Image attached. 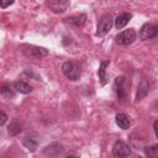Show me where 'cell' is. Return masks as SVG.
<instances>
[{"label":"cell","instance_id":"1","mask_svg":"<svg viewBox=\"0 0 158 158\" xmlns=\"http://www.w3.org/2000/svg\"><path fill=\"white\" fill-rule=\"evenodd\" d=\"M22 53L26 57H30V58H33V59H41V58H43L48 54V49H46L44 47L25 44V46H22Z\"/></svg>","mask_w":158,"mask_h":158},{"label":"cell","instance_id":"2","mask_svg":"<svg viewBox=\"0 0 158 158\" xmlns=\"http://www.w3.org/2000/svg\"><path fill=\"white\" fill-rule=\"evenodd\" d=\"M62 72H63V74L69 80H78L80 78V69L73 62H65V63H63Z\"/></svg>","mask_w":158,"mask_h":158},{"label":"cell","instance_id":"3","mask_svg":"<svg viewBox=\"0 0 158 158\" xmlns=\"http://www.w3.org/2000/svg\"><path fill=\"white\" fill-rule=\"evenodd\" d=\"M137 38V33L133 28H128V30H125L122 32H120L117 36H116V42L118 44H123V46H127V44H131L135 42V40Z\"/></svg>","mask_w":158,"mask_h":158},{"label":"cell","instance_id":"4","mask_svg":"<svg viewBox=\"0 0 158 158\" xmlns=\"http://www.w3.org/2000/svg\"><path fill=\"white\" fill-rule=\"evenodd\" d=\"M112 23H114L112 16H111V15H104V16L99 20L96 35H98V36H105V35L111 30Z\"/></svg>","mask_w":158,"mask_h":158},{"label":"cell","instance_id":"5","mask_svg":"<svg viewBox=\"0 0 158 158\" xmlns=\"http://www.w3.org/2000/svg\"><path fill=\"white\" fill-rule=\"evenodd\" d=\"M158 35V27L153 23H144L141 30H139V38L146 41V40H151V38H154L156 36Z\"/></svg>","mask_w":158,"mask_h":158},{"label":"cell","instance_id":"6","mask_svg":"<svg viewBox=\"0 0 158 158\" xmlns=\"http://www.w3.org/2000/svg\"><path fill=\"white\" fill-rule=\"evenodd\" d=\"M132 151H131V147L125 143L123 141H117L115 142L114 147H112V154L115 157H128L131 156Z\"/></svg>","mask_w":158,"mask_h":158},{"label":"cell","instance_id":"7","mask_svg":"<svg viewBox=\"0 0 158 158\" xmlns=\"http://www.w3.org/2000/svg\"><path fill=\"white\" fill-rule=\"evenodd\" d=\"M48 7L54 14H63L69 7V0H49Z\"/></svg>","mask_w":158,"mask_h":158},{"label":"cell","instance_id":"8","mask_svg":"<svg viewBox=\"0 0 158 158\" xmlns=\"http://www.w3.org/2000/svg\"><path fill=\"white\" fill-rule=\"evenodd\" d=\"M64 148L60 143H52L49 146H47L44 149H43V153L46 156H49V157H58V156H62Z\"/></svg>","mask_w":158,"mask_h":158},{"label":"cell","instance_id":"9","mask_svg":"<svg viewBox=\"0 0 158 158\" xmlns=\"http://www.w3.org/2000/svg\"><path fill=\"white\" fill-rule=\"evenodd\" d=\"M123 83H125L123 77H120V78L115 79V93H116L117 99H120V100L126 99V89L123 86Z\"/></svg>","mask_w":158,"mask_h":158},{"label":"cell","instance_id":"10","mask_svg":"<svg viewBox=\"0 0 158 158\" xmlns=\"http://www.w3.org/2000/svg\"><path fill=\"white\" fill-rule=\"evenodd\" d=\"M116 125H117L120 128H122V130L130 128V126H131L130 117H128L126 114H117V115H116Z\"/></svg>","mask_w":158,"mask_h":158},{"label":"cell","instance_id":"11","mask_svg":"<svg viewBox=\"0 0 158 158\" xmlns=\"http://www.w3.org/2000/svg\"><path fill=\"white\" fill-rule=\"evenodd\" d=\"M131 17H132V15H131V14H127V12L121 14V15H120V16H117V17H116V20H115V27H116L117 30L123 28V27L128 23V21L131 20Z\"/></svg>","mask_w":158,"mask_h":158},{"label":"cell","instance_id":"12","mask_svg":"<svg viewBox=\"0 0 158 158\" xmlns=\"http://www.w3.org/2000/svg\"><path fill=\"white\" fill-rule=\"evenodd\" d=\"M14 88H15L16 91H19V93H21V94H30V93L32 91V86H31L28 83L23 81V80H17V81H15V83H14Z\"/></svg>","mask_w":158,"mask_h":158},{"label":"cell","instance_id":"13","mask_svg":"<svg viewBox=\"0 0 158 158\" xmlns=\"http://www.w3.org/2000/svg\"><path fill=\"white\" fill-rule=\"evenodd\" d=\"M149 91V84L147 83V80H142L138 85V90H137V95H136V100H142L143 98L147 96Z\"/></svg>","mask_w":158,"mask_h":158},{"label":"cell","instance_id":"14","mask_svg":"<svg viewBox=\"0 0 158 158\" xmlns=\"http://www.w3.org/2000/svg\"><path fill=\"white\" fill-rule=\"evenodd\" d=\"M85 20H86V16H85L84 14L78 15V16H72V17H68V19H67V21H68L69 23H72V25H74V26H77V27H81V26L85 23Z\"/></svg>","mask_w":158,"mask_h":158},{"label":"cell","instance_id":"15","mask_svg":"<svg viewBox=\"0 0 158 158\" xmlns=\"http://www.w3.org/2000/svg\"><path fill=\"white\" fill-rule=\"evenodd\" d=\"M0 94L5 99H14L15 98V91H14V89H11V86L9 84H4L0 86Z\"/></svg>","mask_w":158,"mask_h":158},{"label":"cell","instance_id":"16","mask_svg":"<svg viewBox=\"0 0 158 158\" xmlns=\"http://www.w3.org/2000/svg\"><path fill=\"white\" fill-rule=\"evenodd\" d=\"M109 65V60H102L100 63V67H99V70H98V74H99V79L101 80V84H106V75H105V72H106V67Z\"/></svg>","mask_w":158,"mask_h":158},{"label":"cell","instance_id":"17","mask_svg":"<svg viewBox=\"0 0 158 158\" xmlns=\"http://www.w3.org/2000/svg\"><path fill=\"white\" fill-rule=\"evenodd\" d=\"M23 146L30 151V152H35L37 146H38V141L32 138V137H26L23 139Z\"/></svg>","mask_w":158,"mask_h":158},{"label":"cell","instance_id":"18","mask_svg":"<svg viewBox=\"0 0 158 158\" xmlns=\"http://www.w3.org/2000/svg\"><path fill=\"white\" fill-rule=\"evenodd\" d=\"M21 132V123L17 121H12L9 126V135L10 136H16Z\"/></svg>","mask_w":158,"mask_h":158},{"label":"cell","instance_id":"19","mask_svg":"<svg viewBox=\"0 0 158 158\" xmlns=\"http://www.w3.org/2000/svg\"><path fill=\"white\" fill-rule=\"evenodd\" d=\"M144 154L149 158H156L158 156V146L153 144L149 147H144Z\"/></svg>","mask_w":158,"mask_h":158},{"label":"cell","instance_id":"20","mask_svg":"<svg viewBox=\"0 0 158 158\" xmlns=\"http://www.w3.org/2000/svg\"><path fill=\"white\" fill-rule=\"evenodd\" d=\"M14 1H15V0H0V6H1L2 9H6V7H9L10 5H12Z\"/></svg>","mask_w":158,"mask_h":158},{"label":"cell","instance_id":"21","mask_svg":"<svg viewBox=\"0 0 158 158\" xmlns=\"http://www.w3.org/2000/svg\"><path fill=\"white\" fill-rule=\"evenodd\" d=\"M7 120V115L4 111H0V126H2Z\"/></svg>","mask_w":158,"mask_h":158},{"label":"cell","instance_id":"22","mask_svg":"<svg viewBox=\"0 0 158 158\" xmlns=\"http://www.w3.org/2000/svg\"><path fill=\"white\" fill-rule=\"evenodd\" d=\"M157 125H158V122L154 121V132H156V136H158V132H157Z\"/></svg>","mask_w":158,"mask_h":158}]
</instances>
